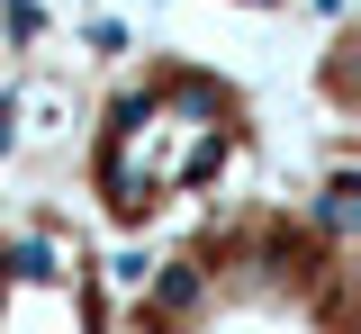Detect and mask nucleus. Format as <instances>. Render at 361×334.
<instances>
[{
  "label": "nucleus",
  "instance_id": "3",
  "mask_svg": "<svg viewBox=\"0 0 361 334\" xmlns=\"http://www.w3.org/2000/svg\"><path fill=\"white\" fill-rule=\"evenodd\" d=\"M0 334H118L99 244L73 208H18L0 226Z\"/></svg>",
  "mask_w": 361,
  "mask_h": 334
},
{
  "label": "nucleus",
  "instance_id": "2",
  "mask_svg": "<svg viewBox=\"0 0 361 334\" xmlns=\"http://www.w3.org/2000/svg\"><path fill=\"white\" fill-rule=\"evenodd\" d=\"M262 144V118L235 73L199 54H154L99 99L82 144V190L109 235H172L217 208Z\"/></svg>",
  "mask_w": 361,
  "mask_h": 334
},
{
  "label": "nucleus",
  "instance_id": "1",
  "mask_svg": "<svg viewBox=\"0 0 361 334\" xmlns=\"http://www.w3.org/2000/svg\"><path fill=\"white\" fill-rule=\"evenodd\" d=\"M118 334H361L353 226L316 199H217L172 226Z\"/></svg>",
  "mask_w": 361,
  "mask_h": 334
},
{
  "label": "nucleus",
  "instance_id": "4",
  "mask_svg": "<svg viewBox=\"0 0 361 334\" xmlns=\"http://www.w3.org/2000/svg\"><path fill=\"white\" fill-rule=\"evenodd\" d=\"M0 54H9V0H0Z\"/></svg>",
  "mask_w": 361,
  "mask_h": 334
}]
</instances>
